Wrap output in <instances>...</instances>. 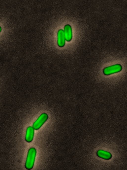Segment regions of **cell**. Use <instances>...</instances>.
<instances>
[{"label": "cell", "mask_w": 127, "mask_h": 170, "mask_svg": "<svg viewBox=\"0 0 127 170\" xmlns=\"http://www.w3.org/2000/svg\"><path fill=\"white\" fill-rule=\"evenodd\" d=\"M64 31L65 40L68 42L70 41L72 38V32L71 26L69 24L65 25L64 27Z\"/></svg>", "instance_id": "6"}, {"label": "cell", "mask_w": 127, "mask_h": 170, "mask_svg": "<svg viewBox=\"0 0 127 170\" xmlns=\"http://www.w3.org/2000/svg\"><path fill=\"white\" fill-rule=\"evenodd\" d=\"M97 155L99 157L105 159H110L111 154L109 152L102 150H99L97 152Z\"/></svg>", "instance_id": "7"}, {"label": "cell", "mask_w": 127, "mask_h": 170, "mask_svg": "<svg viewBox=\"0 0 127 170\" xmlns=\"http://www.w3.org/2000/svg\"><path fill=\"white\" fill-rule=\"evenodd\" d=\"M34 130L33 127L31 126L27 128L25 137V140L27 142L30 143L33 140L34 134Z\"/></svg>", "instance_id": "5"}, {"label": "cell", "mask_w": 127, "mask_h": 170, "mask_svg": "<svg viewBox=\"0 0 127 170\" xmlns=\"http://www.w3.org/2000/svg\"><path fill=\"white\" fill-rule=\"evenodd\" d=\"M65 40L64 30L60 29L57 33V43L58 46L61 47H63L65 44Z\"/></svg>", "instance_id": "4"}, {"label": "cell", "mask_w": 127, "mask_h": 170, "mask_svg": "<svg viewBox=\"0 0 127 170\" xmlns=\"http://www.w3.org/2000/svg\"><path fill=\"white\" fill-rule=\"evenodd\" d=\"M36 153V150L34 148L32 147L29 149L25 165V167L27 169L30 170L33 168Z\"/></svg>", "instance_id": "1"}, {"label": "cell", "mask_w": 127, "mask_h": 170, "mask_svg": "<svg viewBox=\"0 0 127 170\" xmlns=\"http://www.w3.org/2000/svg\"><path fill=\"white\" fill-rule=\"evenodd\" d=\"M122 69L121 65L120 64H116L105 68L103 73L106 75H108L120 72Z\"/></svg>", "instance_id": "2"}, {"label": "cell", "mask_w": 127, "mask_h": 170, "mask_svg": "<svg viewBox=\"0 0 127 170\" xmlns=\"http://www.w3.org/2000/svg\"><path fill=\"white\" fill-rule=\"evenodd\" d=\"M1 30V27L0 26V32Z\"/></svg>", "instance_id": "8"}, {"label": "cell", "mask_w": 127, "mask_h": 170, "mask_svg": "<svg viewBox=\"0 0 127 170\" xmlns=\"http://www.w3.org/2000/svg\"><path fill=\"white\" fill-rule=\"evenodd\" d=\"M48 118V116L47 113H42L33 123L32 127L35 130L39 129L47 120Z\"/></svg>", "instance_id": "3"}]
</instances>
